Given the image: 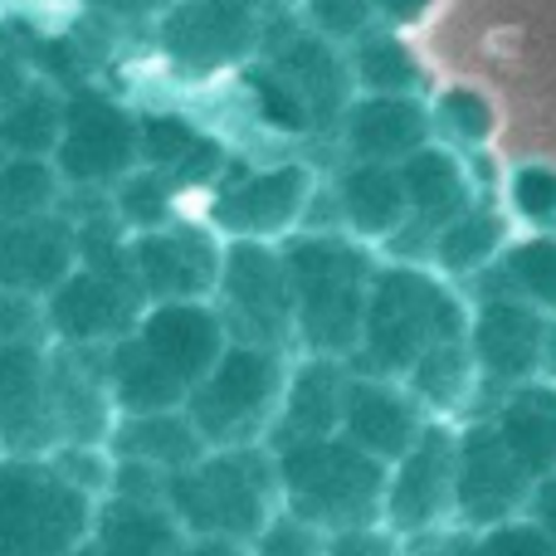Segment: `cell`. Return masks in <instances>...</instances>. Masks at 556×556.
<instances>
[{
  "mask_svg": "<svg viewBox=\"0 0 556 556\" xmlns=\"http://www.w3.org/2000/svg\"><path fill=\"white\" fill-rule=\"evenodd\" d=\"M113 459L152 464L162 473H181L191 464H201L211 454V444L201 440L195 420L186 410H156V415H123L108 440Z\"/></svg>",
  "mask_w": 556,
  "mask_h": 556,
  "instance_id": "28",
  "label": "cell"
},
{
  "mask_svg": "<svg viewBox=\"0 0 556 556\" xmlns=\"http://www.w3.org/2000/svg\"><path fill=\"white\" fill-rule=\"evenodd\" d=\"M352 78H356V93H391V98H420L425 84V68L420 59L410 54L395 29L376 25L366 39H356L352 49Z\"/></svg>",
  "mask_w": 556,
  "mask_h": 556,
  "instance_id": "31",
  "label": "cell"
},
{
  "mask_svg": "<svg viewBox=\"0 0 556 556\" xmlns=\"http://www.w3.org/2000/svg\"><path fill=\"white\" fill-rule=\"evenodd\" d=\"M49 346H0V454H54L59 420L49 391Z\"/></svg>",
  "mask_w": 556,
  "mask_h": 556,
  "instance_id": "17",
  "label": "cell"
},
{
  "mask_svg": "<svg viewBox=\"0 0 556 556\" xmlns=\"http://www.w3.org/2000/svg\"><path fill=\"white\" fill-rule=\"evenodd\" d=\"M498 430L508 450L522 459V469L538 483H547L556 473V391H542V386L518 391L503 405Z\"/></svg>",
  "mask_w": 556,
  "mask_h": 556,
  "instance_id": "30",
  "label": "cell"
},
{
  "mask_svg": "<svg viewBox=\"0 0 556 556\" xmlns=\"http://www.w3.org/2000/svg\"><path fill=\"white\" fill-rule=\"evenodd\" d=\"M508 278L518 283V293H528L532 303L556 307V244L532 240L522 250L508 254Z\"/></svg>",
  "mask_w": 556,
  "mask_h": 556,
  "instance_id": "40",
  "label": "cell"
},
{
  "mask_svg": "<svg viewBox=\"0 0 556 556\" xmlns=\"http://www.w3.org/2000/svg\"><path fill=\"white\" fill-rule=\"evenodd\" d=\"M401 542L405 538L391 522H362V528L327 532V556H410Z\"/></svg>",
  "mask_w": 556,
  "mask_h": 556,
  "instance_id": "43",
  "label": "cell"
},
{
  "mask_svg": "<svg viewBox=\"0 0 556 556\" xmlns=\"http://www.w3.org/2000/svg\"><path fill=\"white\" fill-rule=\"evenodd\" d=\"M260 59L307 103L313 127H337L346 108L356 103L352 54L327 35H317L313 25H303V10L264 20Z\"/></svg>",
  "mask_w": 556,
  "mask_h": 556,
  "instance_id": "11",
  "label": "cell"
},
{
  "mask_svg": "<svg viewBox=\"0 0 556 556\" xmlns=\"http://www.w3.org/2000/svg\"><path fill=\"white\" fill-rule=\"evenodd\" d=\"M215 307L225 313L235 342L298 352V307L293 278L283 264V244L269 240H225V269L215 288Z\"/></svg>",
  "mask_w": 556,
  "mask_h": 556,
  "instance_id": "9",
  "label": "cell"
},
{
  "mask_svg": "<svg viewBox=\"0 0 556 556\" xmlns=\"http://www.w3.org/2000/svg\"><path fill=\"white\" fill-rule=\"evenodd\" d=\"M317 201V176L307 162H274V166H240L220 176L205 205V225L220 240H269L283 244L307 230Z\"/></svg>",
  "mask_w": 556,
  "mask_h": 556,
  "instance_id": "8",
  "label": "cell"
},
{
  "mask_svg": "<svg viewBox=\"0 0 556 556\" xmlns=\"http://www.w3.org/2000/svg\"><path fill=\"white\" fill-rule=\"evenodd\" d=\"M186 528L166 503H132V498H103L93 522V538L74 556H181Z\"/></svg>",
  "mask_w": 556,
  "mask_h": 556,
  "instance_id": "27",
  "label": "cell"
},
{
  "mask_svg": "<svg viewBox=\"0 0 556 556\" xmlns=\"http://www.w3.org/2000/svg\"><path fill=\"white\" fill-rule=\"evenodd\" d=\"M425 430H430V415H425V405L410 395V386L391 381V376L356 371L352 401H346V420H342L346 440L362 444V450L376 454L381 464H395L415 450V440H420Z\"/></svg>",
  "mask_w": 556,
  "mask_h": 556,
  "instance_id": "20",
  "label": "cell"
},
{
  "mask_svg": "<svg viewBox=\"0 0 556 556\" xmlns=\"http://www.w3.org/2000/svg\"><path fill=\"white\" fill-rule=\"evenodd\" d=\"M176 186L166 181L162 172L152 166H137L127 181L113 186V211L117 220L127 225L132 235H147V230H166V225L181 220V205H176Z\"/></svg>",
  "mask_w": 556,
  "mask_h": 556,
  "instance_id": "35",
  "label": "cell"
},
{
  "mask_svg": "<svg viewBox=\"0 0 556 556\" xmlns=\"http://www.w3.org/2000/svg\"><path fill=\"white\" fill-rule=\"evenodd\" d=\"M88 5L113 15V20H142V15H162L172 0H88Z\"/></svg>",
  "mask_w": 556,
  "mask_h": 556,
  "instance_id": "47",
  "label": "cell"
},
{
  "mask_svg": "<svg viewBox=\"0 0 556 556\" xmlns=\"http://www.w3.org/2000/svg\"><path fill=\"white\" fill-rule=\"evenodd\" d=\"M230 327L215 303H156L108 346V381L123 415L186 410L195 386L230 352Z\"/></svg>",
  "mask_w": 556,
  "mask_h": 556,
  "instance_id": "1",
  "label": "cell"
},
{
  "mask_svg": "<svg viewBox=\"0 0 556 556\" xmlns=\"http://www.w3.org/2000/svg\"><path fill=\"white\" fill-rule=\"evenodd\" d=\"M225 269V240L211 225H166L132 235V274L147 307L156 303H215Z\"/></svg>",
  "mask_w": 556,
  "mask_h": 556,
  "instance_id": "13",
  "label": "cell"
},
{
  "mask_svg": "<svg viewBox=\"0 0 556 556\" xmlns=\"http://www.w3.org/2000/svg\"><path fill=\"white\" fill-rule=\"evenodd\" d=\"M283 264L293 278L298 352L352 362L376 278L371 244L346 230H298L293 240H283Z\"/></svg>",
  "mask_w": 556,
  "mask_h": 556,
  "instance_id": "2",
  "label": "cell"
},
{
  "mask_svg": "<svg viewBox=\"0 0 556 556\" xmlns=\"http://www.w3.org/2000/svg\"><path fill=\"white\" fill-rule=\"evenodd\" d=\"M264 20L235 0H172L156 15V45L181 74L211 78L260 54Z\"/></svg>",
  "mask_w": 556,
  "mask_h": 556,
  "instance_id": "12",
  "label": "cell"
},
{
  "mask_svg": "<svg viewBox=\"0 0 556 556\" xmlns=\"http://www.w3.org/2000/svg\"><path fill=\"white\" fill-rule=\"evenodd\" d=\"M64 137V88L29 78L20 98L0 108V156H54Z\"/></svg>",
  "mask_w": 556,
  "mask_h": 556,
  "instance_id": "29",
  "label": "cell"
},
{
  "mask_svg": "<svg viewBox=\"0 0 556 556\" xmlns=\"http://www.w3.org/2000/svg\"><path fill=\"white\" fill-rule=\"evenodd\" d=\"M469 556H556V538L542 522H498V528L479 532Z\"/></svg>",
  "mask_w": 556,
  "mask_h": 556,
  "instance_id": "41",
  "label": "cell"
},
{
  "mask_svg": "<svg viewBox=\"0 0 556 556\" xmlns=\"http://www.w3.org/2000/svg\"><path fill=\"white\" fill-rule=\"evenodd\" d=\"M49 391L64 444H108L123 420L108 381V346H49Z\"/></svg>",
  "mask_w": 556,
  "mask_h": 556,
  "instance_id": "18",
  "label": "cell"
},
{
  "mask_svg": "<svg viewBox=\"0 0 556 556\" xmlns=\"http://www.w3.org/2000/svg\"><path fill=\"white\" fill-rule=\"evenodd\" d=\"M54 166L64 172L68 191H113L142 166V113H127L93 84L68 88Z\"/></svg>",
  "mask_w": 556,
  "mask_h": 556,
  "instance_id": "10",
  "label": "cell"
},
{
  "mask_svg": "<svg viewBox=\"0 0 556 556\" xmlns=\"http://www.w3.org/2000/svg\"><path fill=\"white\" fill-rule=\"evenodd\" d=\"M98 508L49 454H0V556H74L93 538Z\"/></svg>",
  "mask_w": 556,
  "mask_h": 556,
  "instance_id": "6",
  "label": "cell"
},
{
  "mask_svg": "<svg viewBox=\"0 0 556 556\" xmlns=\"http://www.w3.org/2000/svg\"><path fill=\"white\" fill-rule=\"evenodd\" d=\"M142 166L162 172L176 191H215L230 172V152L186 113H142Z\"/></svg>",
  "mask_w": 556,
  "mask_h": 556,
  "instance_id": "23",
  "label": "cell"
},
{
  "mask_svg": "<svg viewBox=\"0 0 556 556\" xmlns=\"http://www.w3.org/2000/svg\"><path fill=\"white\" fill-rule=\"evenodd\" d=\"M288 371H293L288 352L254 346V342H230V352L215 362V371L186 401V415L195 420V430H201V440L211 450L274 444L278 415H283Z\"/></svg>",
  "mask_w": 556,
  "mask_h": 556,
  "instance_id": "7",
  "label": "cell"
},
{
  "mask_svg": "<svg viewBox=\"0 0 556 556\" xmlns=\"http://www.w3.org/2000/svg\"><path fill=\"white\" fill-rule=\"evenodd\" d=\"M78 269V220L68 211L0 220V288L49 298Z\"/></svg>",
  "mask_w": 556,
  "mask_h": 556,
  "instance_id": "19",
  "label": "cell"
},
{
  "mask_svg": "<svg viewBox=\"0 0 556 556\" xmlns=\"http://www.w3.org/2000/svg\"><path fill=\"white\" fill-rule=\"evenodd\" d=\"M371 10L386 29H405V25H420V20L430 15V0H371Z\"/></svg>",
  "mask_w": 556,
  "mask_h": 556,
  "instance_id": "45",
  "label": "cell"
},
{
  "mask_svg": "<svg viewBox=\"0 0 556 556\" xmlns=\"http://www.w3.org/2000/svg\"><path fill=\"white\" fill-rule=\"evenodd\" d=\"M434 117L420 98H391V93H356V103L337 123L346 162H386L401 166L420 147H430Z\"/></svg>",
  "mask_w": 556,
  "mask_h": 556,
  "instance_id": "21",
  "label": "cell"
},
{
  "mask_svg": "<svg viewBox=\"0 0 556 556\" xmlns=\"http://www.w3.org/2000/svg\"><path fill=\"white\" fill-rule=\"evenodd\" d=\"M498 250H503V220L493 211H483V205H473V211H464L459 220L434 235L430 254H434V264H440V274L459 278V274L483 269Z\"/></svg>",
  "mask_w": 556,
  "mask_h": 556,
  "instance_id": "34",
  "label": "cell"
},
{
  "mask_svg": "<svg viewBox=\"0 0 556 556\" xmlns=\"http://www.w3.org/2000/svg\"><path fill=\"white\" fill-rule=\"evenodd\" d=\"M469 327L473 323L464 313L459 293L440 274L420 269V264H381L371 278L366 327L352 366L366 376L405 381L410 366L430 356L434 346L469 342Z\"/></svg>",
  "mask_w": 556,
  "mask_h": 556,
  "instance_id": "3",
  "label": "cell"
},
{
  "mask_svg": "<svg viewBox=\"0 0 556 556\" xmlns=\"http://www.w3.org/2000/svg\"><path fill=\"white\" fill-rule=\"evenodd\" d=\"M538 508H542V528H547L552 538H556V473H552L547 483H542V493H538Z\"/></svg>",
  "mask_w": 556,
  "mask_h": 556,
  "instance_id": "50",
  "label": "cell"
},
{
  "mask_svg": "<svg viewBox=\"0 0 556 556\" xmlns=\"http://www.w3.org/2000/svg\"><path fill=\"white\" fill-rule=\"evenodd\" d=\"M479 356H473L469 342H450V346H434L430 356L410 366L405 386L410 395L425 405V415H454L469 405L473 395V381H479Z\"/></svg>",
  "mask_w": 556,
  "mask_h": 556,
  "instance_id": "32",
  "label": "cell"
},
{
  "mask_svg": "<svg viewBox=\"0 0 556 556\" xmlns=\"http://www.w3.org/2000/svg\"><path fill=\"white\" fill-rule=\"evenodd\" d=\"M337 225L356 235L362 244H386L410 220V195H405L401 166L386 162H346L332 181Z\"/></svg>",
  "mask_w": 556,
  "mask_h": 556,
  "instance_id": "24",
  "label": "cell"
},
{
  "mask_svg": "<svg viewBox=\"0 0 556 556\" xmlns=\"http://www.w3.org/2000/svg\"><path fill=\"white\" fill-rule=\"evenodd\" d=\"M254 556H327V532L298 513L278 508L269 528L254 538Z\"/></svg>",
  "mask_w": 556,
  "mask_h": 556,
  "instance_id": "39",
  "label": "cell"
},
{
  "mask_svg": "<svg viewBox=\"0 0 556 556\" xmlns=\"http://www.w3.org/2000/svg\"><path fill=\"white\" fill-rule=\"evenodd\" d=\"M547 332H552V323L542 313H532L528 303L493 298V303H483L479 317H473L469 346L489 376H498V381H528V376L542 371Z\"/></svg>",
  "mask_w": 556,
  "mask_h": 556,
  "instance_id": "25",
  "label": "cell"
},
{
  "mask_svg": "<svg viewBox=\"0 0 556 556\" xmlns=\"http://www.w3.org/2000/svg\"><path fill=\"white\" fill-rule=\"evenodd\" d=\"M454 479H459V430L430 420L405 459L391 464L386 522L401 538H425L444 518H454Z\"/></svg>",
  "mask_w": 556,
  "mask_h": 556,
  "instance_id": "15",
  "label": "cell"
},
{
  "mask_svg": "<svg viewBox=\"0 0 556 556\" xmlns=\"http://www.w3.org/2000/svg\"><path fill=\"white\" fill-rule=\"evenodd\" d=\"M352 381H356V366L346 362V356H307V352H298L293 371H288L283 415H278L274 444L342 434L346 401H352Z\"/></svg>",
  "mask_w": 556,
  "mask_h": 556,
  "instance_id": "22",
  "label": "cell"
},
{
  "mask_svg": "<svg viewBox=\"0 0 556 556\" xmlns=\"http://www.w3.org/2000/svg\"><path fill=\"white\" fill-rule=\"evenodd\" d=\"M303 15L317 35H327L342 49H352L356 39H366L376 25H381L371 0H303Z\"/></svg>",
  "mask_w": 556,
  "mask_h": 556,
  "instance_id": "38",
  "label": "cell"
},
{
  "mask_svg": "<svg viewBox=\"0 0 556 556\" xmlns=\"http://www.w3.org/2000/svg\"><path fill=\"white\" fill-rule=\"evenodd\" d=\"M244 93H250V103H254V117H260L264 127H274V132H317L307 103L264 64V59L244 68Z\"/></svg>",
  "mask_w": 556,
  "mask_h": 556,
  "instance_id": "36",
  "label": "cell"
},
{
  "mask_svg": "<svg viewBox=\"0 0 556 556\" xmlns=\"http://www.w3.org/2000/svg\"><path fill=\"white\" fill-rule=\"evenodd\" d=\"M25 342H49L45 298L0 288V346H25Z\"/></svg>",
  "mask_w": 556,
  "mask_h": 556,
  "instance_id": "42",
  "label": "cell"
},
{
  "mask_svg": "<svg viewBox=\"0 0 556 556\" xmlns=\"http://www.w3.org/2000/svg\"><path fill=\"white\" fill-rule=\"evenodd\" d=\"M29 88V68L20 54H10L5 45H0V108L10 103V98H20Z\"/></svg>",
  "mask_w": 556,
  "mask_h": 556,
  "instance_id": "46",
  "label": "cell"
},
{
  "mask_svg": "<svg viewBox=\"0 0 556 556\" xmlns=\"http://www.w3.org/2000/svg\"><path fill=\"white\" fill-rule=\"evenodd\" d=\"M278 483H283V508L317 522L323 532L386 522V489H391V464L366 454L346 434L327 440H293L274 444Z\"/></svg>",
  "mask_w": 556,
  "mask_h": 556,
  "instance_id": "5",
  "label": "cell"
},
{
  "mask_svg": "<svg viewBox=\"0 0 556 556\" xmlns=\"http://www.w3.org/2000/svg\"><path fill=\"white\" fill-rule=\"evenodd\" d=\"M181 556H254L250 542H230V538H191Z\"/></svg>",
  "mask_w": 556,
  "mask_h": 556,
  "instance_id": "48",
  "label": "cell"
},
{
  "mask_svg": "<svg viewBox=\"0 0 556 556\" xmlns=\"http://www.w3.org/2000/svg\"><path fill=\"white\" fill-rule=\"evenodd\" d=\"M410 556H459V552H410ZM469 556V552H464Z\"/></svg>",
  "mask_w": 556,
  "mask_h": 556,
  "instance_id": "51",
  "label": "cell"
},
{
  "mask_svg": "<svg viewBox=\"0 0 556 556\" xmlns=\"http://www.w3.org/2000/svg\"><path fill=\"white\" fill-rule=\"evenodd\" d=\"M513 205L518 215H528L532 225H552L556 220V172L552 166H522L513 176Z\"/></svg>",
  "mask_w": 556,
  "mask_h": 556,
  "instance_id": "44",
  "label": "cell"
},
{
  "mask_svg": "<svg viewBox=\"0 0 556 556\" xmlns=\"http://www.w3.org/2000/svg\"><path fill=\"white\" fill-rule=\"evenodd\" d=\"M235 5H244L260 20H269V15H293V10H303V0H235Z\"/></svg>",
  "mask_w": 556,
  "mask_h": 556,
  "instance_id": "49",
  "label": "cell"
},
{
  "mask_svg": "<svg viewBox=\"0 0 556 556\" xmlns=\"http://www.w3.org/2000/svg\"><path fill=\"white\" fill-rule=\"evenodd\" d=\"M532 489L538 479L508 450L498 425H473L459 434V479H454V518L459 522L479 532L513 522V513L532 498Z\"/></svg>",
  "mask_w": 556,
  "mask_h": 556,
  "instance_id": "16",
  "label": "cell"
},
{
  "mask_svg": "<svg viewBox=\"0 0 556 556\" xmlns=\"http://www.w3.org/2000/svg\"><path fill=\"white\" fill-rule=\"evenodd\" d=\"M68 181L54 156H0V220L64 211Z\"/></svg>",
  "mask_w": 556,
  "mask_h": 556,
  "instance_id": "33",
  "label": "cell"
},
{
  "mask_svg": "<svg viewBox=\"0 0 556 556\" xmlns=\"http://www.w3.org/2000/svg\"><path fill=\"white\" fill-rule=\"evenodd\" d=\"M142 313H147V298L137 288V278L88 269V264H78L45 298L49 342H64V346H113L142 323Z\"/></svg>",
  "mask_w": 556,
  "mask_h": 556,
  "instance_id": "14",
  "label": "cell"
},
{
  "mask_svg": "<svg viewBox=\"0 0 556 556\" xmlns=\"http://www.w3.org/2000/svg\"><path fill=\"white\" fill-rule=\"evenodd\" d=\"M401 181H405V195H410V220L395 240H410V235H425L434 250V235L444 225H454L464 211H473V186H469V172L454 152L444 147H420L415 156L401 162Z\"/></svg>",
  "mask_w": 556,
  "mask_h": 556,
  "instance_id": "26",
  "label": "cell"
},
{
  "mask_svg": "<svg viewBox=\"0 0 556 556\" xmlns=\"http://www.w3.org/2000/svg\"><path fill=\"white\" fill-rule=\"evenodd\" d=\"M430 117H434V132L450 137L454 147H479V142H489V132H493V108H489V98L473 93V88H444V93L434 98Z\"/></svg>",
  "mask_w": 556,
  "mask_h": 556,
  "instance_id": "37",
  "label": "cell"
},
{
  "mask_svg": "<svg viewBox=\"0 0 556 556\" xmlns=\"http://www.w3.org/2000/svg\"><path fill=\"white\" fill-rule=\"evenodd\" d=\"M166 508L176 513L186 538H230V542H250L254 547V538L283 508L274 444L211 450L201 464L172 473Z\"/></svg>",
  "mask_w": 556,
  "mask_h": 556,
  "instance_id": "4",
  "label": "cell"
}]
</instances>
